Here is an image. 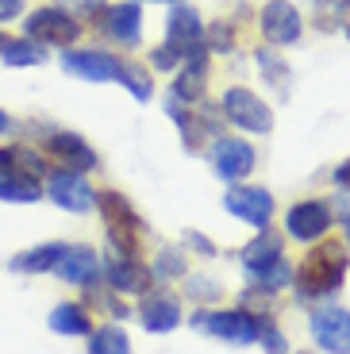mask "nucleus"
<instances>
[{
    "label": "nucleus",
    "instance_id": "obj_45",
    "mask_svg": "<svg viewBox=\"0 0 350 354\" xmlns=\"http://www.w3.org/2000/svg\"><path fill=\"white\" fill-rule=\"evenodd\" d=\"M300 354H308V351H300Z\"/></svg>",
    "mask_w": 350,
    "mask_h": 354
},
{
    "label": "nucleus",
    "instance_id": "obj_1",
    "mask_svg": "<svg viewBox=\"0 0 350 354\" xmlns=\"http://www.w3.org/2000/svg\"><path fill=\"white\" fill-rule=\"evenodd\" d=\"M347 247L342 243L327 239L324 247H312V254L293 270V285H297L300 301H324L331 292L342 289V277H347Z\"/></svg>",
    "mask_w": 350,
    "mask_h": 354
},
{
    "label": "nucleus",
    "instance_id": "obj_39",
    "mask_svg": "<svg viewBox=\"0 0 350 354\" xmlns=\"http://www.w3.org/2000/svg\"><path fill=\"white\" fill-rule=\"evenodd\" d=\"M8 131H12V115L0 108V135H8Z\"/></svg>",
    "mask_w": 350,
    "mask_h": 354
},
{
    "label": "nucleus",
    "instance_id": "obj_5",
    "mask_svg": "<svg viewBox=\"0 0 350 354\" xmlns=\"http://www.w3.org/2000/svg\"><path fill=\"white\" fill-rule=\"evenodd\" d=\"M223 112H228V120L235 127H243V131L250 135H270L273 131V112L270 104H266L262 97H254L250 88L235 85L223 93Z\"/></svg>",
    "mask_w": 350,
    "mask_h": 354
},
{
    "label": "nucleus",
    "instance_id": "obj_23",
    "mask_svg": "<svg viewBox=\"0 0 350 354\" xmlns=\"http://www.w3.org/2000/svg\"><path fill=\"white\" fill-rule=\"evenodd\" d=\"M277 258H281V239L262 227V235H258V239L246 243V250H243V270H246V274H258V270H266V266L277 262Z\"/></svg>",
    "mask_w": 350,
    "mask_h": 354
},
{
    "label": "nucleus",
    "instance_id": "obj_3",
    "mask_svg": "<svg viewBox=\"0 0 350 354\" xmlns=\"http://www.w3.org/2000/svg\"><path fill=\"white\" fill-rule=\"evenodd\" d=\"M24 31H27L24 39H31L39 46H62V50H70L81 35V19L66 8H35L27 16Z\"/></svg>",
    "mask_w": 350,
    "mask_h": 354
},
{
    "label": "nucleus",
    "instance_id": "obj_24",
    "mask_svg": "<svg viewBox=\"0 0 350 354\" xmlns=\"http://www.w3.org/2000/svg\"><path fill=\"white\" fill-rule=\"evenodd\" d=\"M185 274H189V262H185L181 247L158 250L154 266H150V277H154V281H177V277H185Z\"/></svg>",
    "mask_w": 350,
    "mask_h": 354
},
{
    "label": "nucleus",
    "instance_id": "obj_25",
    "mask_svg": "<svg viewBox=\"0 0 350 354\" xmlns=\"http://www.w3.org/2000/svg\"><path fill=\"white\" fill-rule=\"evenodd\" d=\"M4 62L12 66V70H27V66H39L46 62V46L31 43V39H16V43H4Z\"/></svg>",
    "mask_w": 350,
    "mask_h": 354
},
{
    "label": "nucleus",
    "instance_id": "obj_12",
    "mask_svg": "<svg viewBox=\"0 0 350 354\" xmlns=\"http://www.w3.org/2000/svg\"><path fill=\"white\" fill-rule=\"evenodd\" d=\"M46 154H50L54 162H62V169H70V174H89V169L100 166L97 151H93L77 131H54L50 139H46Z\"/></svg>",
    "mask_w": 350,
    "mask_h": 354
},
{
    "label": "nucleus",
    "instance_id": "obj_27",
    "mask_svg": "<svg viewBox=\"0 0 350 354\" xmlns=\"http://www.w3.org/2000/svg\"><path fill=\"white\" fill-rule=\"evenodd\" d=\"M250 277H254V289L277 292V289H285V285H293V266H289V258L281 254L277 262H270L266 270H258V274H250Z\"/></svg>",
    "mask_w": 350,
    "mask_h": 354
},
{
    "label": "nucleus",
    "instance_id": "obj_40",
    "mask_svg": "<svg viewBox=\"0 0 350 354\" xmlns=\"http://www.w3.org/2000/svg\"><path fill=\"white\" fill-rule=\"evenodd\" d=\"M139 4V0H135ZM147 4H185V0H147Z\"/></svg>",
    "mask_w": 350,
    "mask_h": 354
},
{
    "label": "nucleus",
    "instance_id": "obj_31",
    "mask_svg": "<svg viewBox=\"0 0 350 354\" xmlns=\"http://www.w3.org/2000/svg\"><path fill=\"white\" fill-rule=\"evenodd\" d=\"M258 70H262L266 81H273L277 88H285V77H289V70H285V62H281L273 50H258Z\"/></svg>",
    "mask_w": 350,
    "mask_h": 354
},
{
    "label": "nucleus",
    "instance_id": "obj_43",
    "mask_svg": "<svg viewBox=\"0 0 350 354\" xmlns=\"http://www.w3.org/2000/svg\"><path fill=\"white\" fill-rule=\"evenodd\" d=\"M342 4H347V8H350V0H342Z\"/></svg>",
    "mask_w": 350,
    "mask_h": 354
},
{
    "label": "nucleus",
    "instance_id": "obj_14",
    "mask_svg": "<svg viewBox=\"0 0 350 354\" xmlns=\"http://www.w3.org/2000/svg\"><path fill=\"white\" fill-rule=\"evenodd\" d=\"M104 281L108 289L123 292V297H142V292L150 289V270L139 262V258H127V254H112L104 262Z\"/></svg>",
    "mask_w": 350,
    "mask_h": 354
},
{
    "label": "nucleus",
    "instance_id": "obj_30",
    "mask_svg": "<svg viewBox=\"0 0 350 354\" xmlns=\"http://www.w3.org/2000/svg\"><path fill=\"white\" fill-rule=\"evenodd\" d=\"M254 343H262L266 354H289V343H285L281 328L273 324L270 316H262V324H258V339H254Z\"/></svg>",
    "mask_w": 350,
    "mask_h": 354
},
{
    "label": "nucleus",
    "instance_id": "obj_9",
    "mask_svg": "<svg viewBox=\"0 0 350 354\" xmlns=\"http://www.w3.org/2000/svg\"><path fill=\"white\" fill-rule=\"evenodd\" d=\"M62 70L70 77H81V81H120L123 77V58L116 54H104V50H66L62 54Z\"/></svg>",
    "mask_w": 350,
    "mask_h": 354
},
{
    "label": "nucleus",
    "instance_id": "obj_42",
    "mask_svg": "<svg viewBox=\"0 0 350 354\" xmlns=\"http://www.w3.org/2000/svg\"><path fill=\"white\" fill-rule=\"evenodd\" d=\"M4 43H8V39H4V35H0V50H4Z\"/></svg>",
    "mask_w": 350,
    "mask_h": 354
},
{
    "label": "nucleus",
    "instance_id": "obj_18",
    "mask_svg": "<svg viewBox=\"0 0 350 354\" xmlns=\"http://www.w3.org/2000/svg\"><path fill=\"white\" fill-rule=\"evenodd\" d=\"M208 46L196 54H189L181 66H177V81H174V100H181V104H201L204 100V81H208Z\"/></svg>",
    "mask_w": 350,
    "mask_h": 354
},
{
    "label": "nucleus",
    "instance_id": "obj_28",
    "mask_svg": "<svg viewBox=\"0 0 350 354\" xmlns=\"http://www.w3.org/2000/svg\"><path fill=\"white\" fill-rule=\"evenodd\" d=\"M89 354H131V339L123 328H100L89 339Z\"/></svg>",
    "mask_w": 350,
    "mask_h": 354
},
{
    "label": "nucleus",
    "instance_id": "obj_38",
    "mask_svg": "<svg viewBox=\"0 0 350 354\" xmlns=\"http://www.w3.org/2000/svg\"><path fill=\"white\" fill-rule=\"evenodd\" d=\"M70 4L81 12H100V0H70Z\"/></svg>",
    "mask_w": 350,
    "mask_h": 354
},
{
    "label": "nucleus",
    "instance_id": "obj_13",
    "mask_svg": "<svg viewBox=\"0 0 350 354\" xmlns=\"http://www.w3.org/2000/svg\"><path fill=\"white\" fill-rule=\"evenodd\" d=\"M262 35L273 46H293L304 35V24H300V12L293 8L289 0H270L262 8Z\"/></svg>",
    "mask_w": 350,
    "mask_h": 354
},
{
    "label": "nucleus",
    "instance_id": "obj_8",
    "mask_svg": "<svg viewBox=\"0 0 350 354\" xmlns=\"http://www.w3.org/2000/svg\"><path fill=\"white\" fill-rule=\"evenodd\" d=\"M254 162H258V154H254V147L246 139H235V135H219L216 142H212V169H216L223 181H243L246 174L254 169Z\"/></svg>",
    "mask_w": 350,
    "mask_h": 354
},
{
    "label": "nucleus",
    "instance_id": "obj_35",
    "mask_svg": "<svg viewBox=\"0 0 350 354\" xmlns=\"http://www.w3.org/2000/svg\"><path fill=\"white\" fill-rule=\"evenodd\" d=\"M185 243H189L193 250H201L204 258H212V254H216V247H212V239H208V235H201V231H185Z\"/></svg>",
    "mask_w": 350,
    "mask_h": 354
},
{
    "label": "nucleus",
    "instance_id": "obj_11",
    "mask_svg": "<svg viewBox=\"0 0 350 354\" xmlns=\"http://www.w3.org/2000/svg\"><path fill=\"white\" fill-rule=\"evenodd\" d=\"M285 231H289L297 243L324 239L327 231H331V208H327V201H300V204H293L289 216H285Z\"/></svg>",
    "mask_w": 350,
    "mask_h": 354
},
{
    "label": "nucleus",
    "instance_id": "obj_26",
    "mask_svg": "<svg viewBox=\"0 0 350 354\" xmlns=\"http://www.w3.org/2000/svg\"><path fill=\"white\" fill-rule=\"evenodd\" d=\"M43 196V185L31 177H0V201L8 204H35Z\"/></svg>",
    "mask_w": 350,
    "mask_h": 354
},
{
    "label": "nucleus",
    "instance_id": "obj_20",
    "mask_svg": "<svg viewBox=\"0 0 350 354\" xmlns=\"http://www.w3.org/2000/svg\"><path fill=\"white\" fill-rule=\"evenodd\" d=\"M0 177H31L43 181L46 177V158L31 147H0Z\"/></svg>",
    "mask_w": 350,
    "mask_h": 354
},
{
    "label": "nucleus",
    "instance_id": "obj_33",
    "mask_svg": "<svg viewBox=\"0 0 350 354\" xmlns=\"http://www.w3.org/2000/svg\"><path fill=\"white\" fill-rule=\"evenodd\" d=\"M204 46L216 54H228L231 46H235V35L228 31V24H212L208 31H204Z\"/></svg>",
    "mask_w": 350,
    "mask_h": 354
},
{
    "label": "nucleus",
    "instance_id": "obj_10",
    "mask_svg": "<svg viewBox=\"0 0 350 354\" xmlns=\"http://www.w3.org/2000/svg\"><path fill=\"white\" fill-rule=\"evenodd\" d=\"M312 339L327 354H350V312L347 308H315L312 319Z\"/></svg>",
    "mask_w": 350,
    "mask_h": 354
},
{
    "label": "nucleus",
    "instance_id": "obj_4",
    "mask_svg": "<svg viewBox=\"0 0 350 354\" xmlns=\"http://www.w3.org/2000/svg\"><path fill=\"white\" fill-rule=\"evenodd\" d=\"M258 324L262 319L246 308H223V312H196L193 316V328L196 331H208V335L223 339V343H235L246 346L258 339Z\"/></svg>",
    "mask_w": 350,
    "mask_h": 354
},
{
    "label": "nucleus",
    "instance_id": "obj_6",
    "mask_svg": "<svg viewBox=\"0 0 350 354\" xmlns=\"http://www.w3.org/2000/svg\"><path fill=\"white\" fill-rule=\"evenodd\" d=\"M223 208L231 216H239L243 223L250 227H270V216H273V193L262 185H231L228 196H223Z\"/></svg>",
    "mask_w": 350,
    "mask_h": 354
},
{
    "label": "nucleus",
    "instance_id": "obj_29",
    "mask_svg": "<svg viewBox=\"0 0 350 354\" xmlns=\"http://www.w3.org/2000/svg\"><path fill=\"white\" fill-rule=\"evenodd\" d=\"M120 85H127V93H131L135 100H150V93H154V85H150V73L142 70L139 62H123Z\"/></svg>",
    "mask_w": 350,
    "mask_h": 354
},
{
    "label": "nucleus",
    "instance_id": "obj_19",
    "mask_svg": "<svg viewBox=\"0 0 350 354\" xmlns=\"http://www.w3.org/2000/svg\"><path fill=\"white\" fill-rule=\"evenodd\" d=\"M54 274L66 285H93L100 277V258L89 247H66L62 258L54 262Z\"/></svg>",
    "mask_w": 350,
    "mask_h": 354
},
{
    "label": "nucleus",
    "instance_id": "obj_36",
    "mask_svg": "<svg viewBox=\"0 0 350 354\" xmlns=\"http://www.w3.org/2000/svg\"><path fill=\"white\" fill-rule=\"evenodd\" d=\"M24 12V0H0V24H8Z\"/></svg>",
    "mask_w": 350,
    "mask_h": 354
},
{
    "label": "nucleus",
    "instance_id": "obj_32",
    "mask_svg": "<svg viewBox=\"0 0 350 354\" xmlns=\"http://www.w3.org/2000/svg\"><path fill=\"white\" fill-rule=\"evenodd\" d=\"M181 62H185L181 50H177V46H169V43H162V46H154V50H150V66H154V70H162V73L177 70Z\"/></svg>",
    "mask_w": 350,
    "mask_h": 354
},
{
    "label": "nucleus",
    "instance_id": "obj_17",
    "mask_svg": "<svg viewBox=\"0 0 350 354\" xmlns=\"http://www.w3.org/2000/svg\"><path fill=\"white\" fill-rule=\"evenodd\" d=\"M139 319L150 335H166L181 324V301L169 292H150L147 301L139 304Z\"/></svg>",
    "mask_w": 350,
    "mask_h": 354
},
{
    "label": "nucleus",
    "instance_id": "obj_16",
    "mask_svg": "<svg viewBox=\"0 0 350 354\" xmlns=\"http://www.w3.org/2000/svg\"><path fill=\"white\" fill-rule=\"evenodd\" d=\"M166 43L177 46L181 58L204 50V24H201V16H196L193 8H185V4H174V12H169V19H166Z\"/></svg>",
    "mask_w": 350,
    "mask_h": 354
},
{
    "label": "nucleus",
    "instance_id": "obj_7",
    "mask_svg": "<svg viewBox=\"0 0 350 354\" xmlns=\"http://www.w3.org/2000/svg\"><path fill=\"white\" fill-rule=\"evenodd\" d=\"M46 193L58 208L66 212H77V216H89L97 208V193L93 185L85 181V174H70V169H58V174L46 177Z\"/></svg>",
    "mask_w": 350,
    "mask_h": 354
},
{
    "label": "nucleus",
    "instance_id": "obj_15",
    "mask_svg": "<svg viewBox=\"0 0 350 354\" xmlns=\"http://www.w3.org/2000/svg\"><path fill=\"white\" fill-rule=\"evenodd\" d=\"M100 27H104V35L120 46H139L142 43V8L135 0H123L116 8L100 12Z\"/></svg>",
    "mask_w": 350,
    "mask_h": 354
},
{
    "label": "nucleus",
    "instance_id": "obj_41",
    "mask_svg": "<svg viewBox=\"0 0 350 354\" xmlns=\"http://www.w3.org/2000/svg\"><path fill=\"white\" fill-rule=\"evenodd\" d=\"M342 227H347V239H350V212L342 216Z\"/></svg>",
    "mask_w": 350,
    "mask_h": 354
},
{
    "label": "nucleus",
    "instance_id": "obj_34",
    "mask_svg": "<svg viewBox=\"0 0 350 354\" xmlns=\"http://www.w3.org/2000/svg\"><path fill=\"white\" fill-rule=\"evenodd\" d=\"M189 292H193L196 301H216V297H219V285H212V281H196V277H189Z\"/></svg>",
    "mask_w": 350,
    "mask_h": 354
},
{
    "label": "nucleus",
    "instance_id": "obj_44",
    "mask_svg": "<svg viewBox=\"0 0 350 354\" xmlns=\"http://www.w3.org/2000/svg\"><path fill=\"white\" fill-rule=\"evenodd\" d=\"M347 39H350V27H347Z\"/></svg>",
    "mask_w": 350,
    "mask_h": 354
},
{
    "label": "nucleus",
    "instance_id": "obj_2",
    "mask_svg": "<svg viewBox=\"0 0 350 354\" xmlns=\"http://www.w3.org/2000/svg\"><path fill=\"white\" fill-rule=\"evenodd\" d=\"M97 208H100V216H104V231H108V243L116 247V254L139 258L142 220H139V212H135V204L123 193H116V189H104V193L97 196Z\"/></svg>",
    "mask_w": 350,
    "mask_h": 354
},
{
    "label": "nucleus",
    "instance_id": "obj_22",
    "mask_svg": "<svg viewBox=\"0 0 350 354\" xmlns=\"http://www.w3.org/2000/svg\"><path fill=\"white\" fill-rule=\"evenodd\" d=\"M62 250H66V243L31 247V250H24V254L12 258V270H19V274H46V270H54V262L62 258Z\"/></svg>",
    "mask_w": 350,
    "mask_h": 354
},
{
    "label": "nucleus",
    "instance_id": "obj_21",
    "mask_svg": "<svg viewBox=\"0 0 350 354\" xmlns=\"http://www.w3.org/2000/svg\"><path fill=\"white\" fill-rule=\"evenodd\" d=\"M50 328L58 331V335H89V331H93V319H89L85 304L62 301L58 308L50 312Z\"/></svg>",
    "mask_w": 350,
    "mask_h": 354
},
{
    "label": "nucleus",
    "instance_id": "obj_37",
    "mask_svg": "<svg viewBox=\"0 0 350 354\" xmlns=\"http://www.w3.org/2000/svg\"><path fill=\"white\" fill-rule=\"evenodd\" d=\"M335 185H339V189H350V162H342V166L335 169Z\"/></svg>",
    "mask_w": 350,
    "mask_h": 354
}]
</instances>
